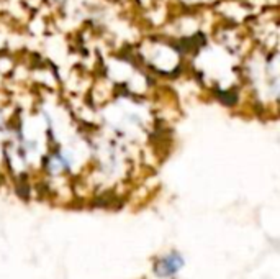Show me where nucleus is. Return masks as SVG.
Wrapping results in <instances>:
<instances>
[{"label":"nucleus","instance_id":"f257e3e1","mask_svg":"<svg viewBox=\"0 0 280 279\" xmlns=\"http://www.w3.org/2000/svg\"><path fill=\"white\" fill-rule=\"evenodd\" d=\"M182 266H184L182 256H180L179 253L172 251L169 256L163 258L158 264H156V274L163 276V277H169L172 274H176Z\"/></svg>","mask_w":280,"mask_h":279}]
</instances>
